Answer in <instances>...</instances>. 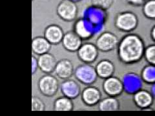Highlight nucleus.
Returning a JSON list of instances; mask_svg holds the SVG:
<instances>
[{
  "label": "nucleus",
  "instance_id": "obj_17",
  "mask_svg": "<svg viewBox=\"0 0 155 116\" xmlns=\"http://www.w3.org/2000/svg\"><path fill=\"white\" fill-rule=\"evenodd\" d=\"M135 100L140 106H146L151 103V98L147 93L141 92L135 95Z\"/></svg>",
  "mask_w": 155,
  "mask_h": 116
},
{
  "label": "nucleus",
  "instance_id": "obj_21",
  "mask_svg": "<svg viewBox=\"0 0 155 116\" xmlns=\"http://www.w3.org/2000/svg\"><path fill=\"white\" fill-rule=\"evenodd\" d=\"M76 31H77V34H78L79 35L83 36V37H85V36H87L89 35V33L87 32V31L85 30L84 23L81 21H79L77 23Z\"/></svg>",
  "mask_w": 155,
  "mask_h": 116
},
{
  "label": "nucleus",
  "instance_id": "obj_6",
  "mask_svg": "<svg viewBox=\"0 0 155 116\" xmlns=\"http://www.w3.org/2000/svg\"><path fill=\"white\" fill-rule=\"evenodd\" d=\"M62 41L65 49L71 52L78 50L81 44L80 37L72 32L67 33L64 36Z\"/></svg>",
  "mask_w": 155,
  "mask_h": 116
},
{
  "label": "nucleus",
  "instance_id": "obj_16",
  "mask_svg": "<svg viewBox=\"0 0 155 116\" xmlns=\"http://www.w3.org/2000/svg\"><path fill=\"white\" fill-rule=\"evenodd\" d=\"M97 70L100 76L102 77L109 76L113 71V66L108 61H102L98 65Z\"/></svg>",
  "mask_w": 155,
  "mask_h": 116
},
{
  "label": "nucleus",
  "instance_id": "obj_24",
  "mask_svg": "<svg viewBox=\"0 0 155 116\" xmlns=\"http://www.w3.org/2000/svg\"><path fill=\"white\" fill-rule=\"evenodd\" d=\"M32 74L35 73V71L37 69V66L38 65V61L37 60L35 56H32Z\"/></svg>",
  "mask_w": 155,
  "mask_h": 116
},
{
  "label": "nucleus",
  "instance_id": "obj_18",
  "mask_svg": "<svg viewBox=\"0 0 155 116\" xmlns=\"http://www.w3.org/2000/svg\"><path fill=\"white\" fill-rule=\"evenodd\" d=\"M100 107L101 110H116L118 108V103L113 99H105L101 103Z\"/></svg>",
  "mask_w": 155,
  "mask_h": 116
},
{
  "label": "nucleus",
  "instance_id": "obj_7",
  "mask_svg": "<svg viewBox=\"0 0 155 116\" xmlns=\"http://www.w3.org/2000/svg\"><path fill=\"white\" fill-rule=\"evenodd\" d=\"M64 33L61 29L56 25L48 27L45 32V37L52 44H57L61 42L64 38Z\"/></svg>",
  "mask_w": 155,
  "mask_h": 116
},
{
  "label": "nucleus",
  "instance_id": "obj_19",
  "mask_svg": "<svg viewBox=\"0 0 155 116\" xmlns=\"http://www.w3.org/2000/svg\"><path fill=\"white\" fill-rule=\"evenodd\" d=\"M32 110L33 111H43L45 110V105L43 101L38 97H32Z\"/></svg>",
  "mask_w": 155,
  "mask_h": 116
},
{
  "label": "nucleus",
  "instance_id": "obj_13",
  "mask_svg": "<svg viewBox=\"0 0 155 116\" xmlns=\"http://www.w3.org/2000/svg\"><path fill=\"white\" fill-rule=\"evenodd\" d=\"M73 108V104H72L71 98H59L54 101V110L56 111H71Z\"/></svg>",
  "mask_w": 155,
  "mask_h": 116
},
{
  "label": "nucleus",
  "instance_id": "obj_2",
  "mask_svg": "<svg viewBox=\"0 0 155 116\" xmlns=\"http://www.w3.org/2000/svg\"><path fill=\"white\" fill-rule=\"evenodd\" d=\"M38 86L41 92L46 96L54 95L59 88L58 81L55 77L45 75L39 80Z\"/></svg>",
  "mask_w": 155,
  "mask_h": 116
},
{
  "label": "nucleus",
  "instance_id": "obj_27",
  "mask_svg": "<svg viewBox=\"0 0 155 116\" xmlns=\"http://www.w3.org/2000/svg\"></svg>",
  "mask_w": 155,
  "mask_h": 116
},
{
  "label": "nucleus",
  "instance_id": "obj_23",
  "mask_svg": "<svg viewBox=\"0 0 155 116\" xmlns=\"http://www.w3.org/2000/svg\"><path fill=\"white\" fill-rule=\"evenodd\" d=\"M112 0H93V2L95 5L98 6L106 7L109 6Z\"/></svg>",
  "mask_w": 155,
  "mask_h": 116
},
{
  "label": "nucleus",
  "instance_id": "obj_15",
  "mask_svg": "<svg viewBox=\"0 0 155 116\" xmlns=\"http://www.w3.org/2000/svg\"><path fill=\"white\" fill-rule=\"evenodd\" d=\"M83 98L87 103H95L100 98L99 92L94 88L87 89L84 91Z\"/></svg>",
  "mask_w": 155,
  "mask_h": 116
},
{
  "label": "nucleus",
  "instance_id": "obj_10",
  "mask_svg": "<svg viewBox=\"0 0 155 116\" xmlns=\"http://www.w3.org/2000/svg\"><path fill=\"white\" fill-rule=\"evenodd\" d=\"M117 40L116 38L110 34H104L101 36L97 41L98 47L101 50H108L113 48L116 44Z\"/></svg>",
  "mask_w": 155,
  "mask_h": 116
},
{
  "label": "nucleus",
  "instance_id": "obj_3",
  "mask_svg": "<svg viewBox=\"0 0 155 116\" xmlns=\"http://www.w3.org/2000/svg\"><path fill=\"white\" fill-rule=\"evenodd\" d=\"M59 15L65 20H72L76 14V7L71 0H64L58 7Z\"/></svg>",
  "mask_w": 155,
  "mask_h": 116
},
{
  "label": "nucleus",
  "instance_id": "obj_12",
  "mask_svg": "<svg viewBox=\"0 0 155 116\" xmlns=\"http://www.w3.org/2000/svg\"><path fill=\"white\" fill-rule=\"evenodd\" d=\"M78 55L81 59L85 61H93L96 56V50L92 45L86 44L80 48Z\"/></svg>",
  "mask_w": 155,
  "mask_h": 116
},
{
  "label": "nucleus",
  "instance_id": "obj_5",
  "mask_svg": "<svg viewBox=\"0 0 155 116\" xmlns=\"http://www.w3.org/2000/svg\"><path fill=\"white\" fill-rule=\"evenodd\" d=\"M54 72L58 77L61 79H68L72 75L73 65L69 60H61L56 64Z\"/></svg>",
  "mask_w": 155,
  "mask_h": 116
},
{
  "label": "nucleus",
  "instance_id": "obj_9",
  "mask_svg": "<svg viewBox=\"0 0 155 116\" xmlns=\"http://www.w3.org/2000/svg\"><path fill=\"white\" fill-rule=\"evenodd\" d=\"M33 52L38 54H43L48 52L51 48V43L45 37H36L33 39L32 43Z\"/></svg>",
  "mask_w": 155,
  "mask_h": 116
},
{
  "label": "nucleus",
  "instance_id": "obj_14",
  "mask_svg": "<svg viewBox=\"0 0 155 116\" xmlns=\"http://www.w3.org/2000/svg\"><path fill=\"white\" fill-rule=\"evenodd\" d=\"M105 89L110 94H118L122 90V85L117 79L109 78L105 82Z\"/></svg>",
  "mask_w": 155,
  "mask_h": 116
},
{
  "label": "nucleus",
  "instance_id": "obj_26",
  "mask_svg": "<svg viewBox=\"0 0 155 116\" xmlns=\"http://www.w3.org/2000/svg\"><path fill=\"white\" fill-rule=\"evenodd\" d=\"M153 34H154V37H155V29L154 30V32H153Z\"/></svg>",
  "mask_w": 155,
  "mask_h": 116
},
{
  "label": "nucleus",
  "instance_id": "obj_20",
  "mask_svg": "<svg viewBox=\"0 0 155 116\" xmlns=\"http://www.w3.org/2000/svg\"><path fill=\"white\" fill-rule=\"evenodd\" d=\"M145 11L147 16L151 17L155 16V2L148 3L145 6Z\"/></svg>",
  "mask_w": 155,
  "mask_h": 116
},
{
  "label": "nucleus",
  "instance_id": "obj_22",
  "mask_svg": "<svg viewBox=\"0 0 155 116\" xmlns=\"http://www.w3.org/2000/svg\"><path fill=\"white\" fill-rule=\"evenodd\" d=\"M146 56L147 60L152 63H155V47H152L148 48Z\"/></svg>",
  "mask_w": 155,
  "mask_h": 116
},
{
  "label": "nucleus",
  "instance_id": "obj_8",
  "mask_svg": "<svg viewBox=\"0 0 155 116\" xmlns=\"http://www.w3.org/2000/svg\"><path fill=\"white\" fill-rule=\"evenodd\" d=\"M61 90L66 97L72 99L79 94V86L73 80L68 79L61 84Z\"/></svg>",
  "mask_w": 155,
  "mask_h": 116
},
{
  "label": "nucleus",
  "instance_id": "obj_4",
  "mask_svg": "<svg viewBox=\"0 0 155 116\" xmlns=\"http://www.w3.org/2000/svg\"><path fill=\"white\" fill-rule=\"evenodd\" d=\"M38 61L39 67L43 72L46 73H51L54 71L58 63L55 57L48 52L41 54Z\"/></svg>",
  "mask_w": 155,
  "mask_h": 116
},
{
  "label": "nucleus",
  "instance_id": "obj_25",
  "mask_svg": "<svg viewBox=\"0 0 155 116\" xmlns=\"http://www.w3.org/2000/svg\"><path fill=\"white\" fill-rule=\"evenodd\" d=\"M130 2H132L134 3H139L142 1V0H129Z\"/></svg>",
  "mask_w": 155,
  "mask_h": 116
},
{
  "label": "nucleus",
  "instance_id": "obj_11",
  "mask_svg": "<svg viewBox=\"0 0 155 116\" xmlns=\"http://www.w3.org/2000/svg\"><path fill=\"white\" fill-rule=\"evenodd\" d=\"M117 24L120 28L124 30H130L135 27L137 24V19L133 14H124L119 16Z\"/></svg>",
  "mask_w": 155,
  "mask_h": 116
},
{
  "label": "nucleus",
  "instance_id": "obj_1",
  "mask_svg": "<svg viewBox=\"0 0 155 116\" xmlns=\"http://www.w3.org/2000/svg\"><path fill=\"white\" fill-rule=\"evenodd\" d=\"M120 56L126 61L139 59L142 54V44L135 36H128L124 39L120 46Z\"/></svg>",
  "mask_w": 155,
  "mask_h": 116
}]
</instances>
